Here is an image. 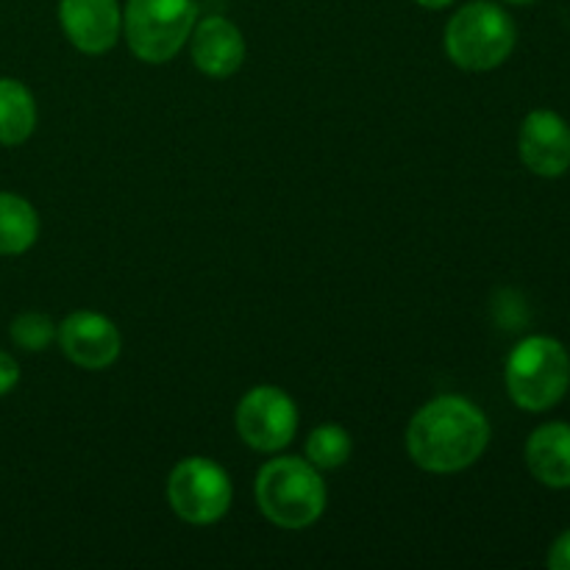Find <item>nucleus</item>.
<instances>
[{
	"mask_svg": "<svg viewBox=\"0 0 570 570\" xmlns=\"http://www.w3.org/2000/svg\"><path fill=\"white\" fill-rule=\"evenodd\" d=\"M488 443V415L462 395L429 401L406 429V451L412 462L429 473L465 471L484 454Z\"/></svg>",
	"mask_w": 570,
	"mask_h": 570,
	"instance_id": "1",
	"label": "nucleus"
},
{
	"mask_svg": "<svg viewBox=\"0 0 570 570\" xmlns=\"http://www.w3.org/2000/svg\"><path fill=\"white\" fill-rule=\"evenodd\" d=\"M59 22L81 53L98 56L115 48L122 11L117 0H59Z\"/></svg>",
	"mask_w": 570,
	"mask_h": 570,
	"instance_id": "10",
	"label": "nucleus"
},
{
	"mask_svg": "<svg viewBox=\"0 0 570 570\" xmlns=\"http://www.w3.org/2000/svg\"><path fill=\"white\" fill-rule=\"evenodd\" d=\"M529 473L551 490L570 488V423L551 421L534 429L527 443Z\"/></svg>",
	"mask_w": 570,
	"mask_h": 570,
	"instance_id": "12",
	"label": "nucleus"
},
{
	"mask_svg": "<svg viewBox=\"0 0 570 570\" xmlns=\"http://www.w3.org/2000/svg\"><path fill=\"white\" fill-rule=\"evenodd\" d=\"M510 399L527 412H546L566 399L570 387V356L566 345L546 334L521 340L507 360Z\"/></svg>",
	"mask_w": 570,
	"mask_h": 570,
	"instance_id": "4",
	"label": "nucleus"
},
{
	"mask_svg": "<svg viewBox=\"0 0 570 570\" xmlns=\"http://www.w3.org/2000/svg\"><path fill=\"white\" fill-rule=\"evenodd\" d=\"M504 3H510V6H529V3H534V0H504Z\"/></svg>",
	"mask_w": 570,
	"mask_h": 570,
	"instance_id": "20",
	"label": "nucleus"
},
{
	"mask_svg": "<svg viewBox=\"0 0 570 570\" xmlns=\"http://www.w3.org/2000/svg\"><path fill=\"white\" fill-rule=\"evenodd\" d=\"M56 332H59L56 323L50 321L48 315H42V312H26V315H17L9 328L14 345H20L22 351H31V354L48 348V345L56 340Z\"/></svg>",
	"mask_w": 570,
	"mask_h": 570,
	"instance_id": "16",
	"label": "nucleus"
},
{
	"mask_svg": "<svg viewBox=\"0 0 570 570\" xmlns=\"http://www.w3.org/2000/svg\"><path fill=\"white\" fill-rule=\"evenodd\" d=\"M351 449H354L351 434L337 423H326V426H317L306 440V460L323 471H334L348 462Z\"/></svg>",
	"mask_w": 570,
	"mask_h": 570,
	"instance_id": "15",
	"label": "nucleus"
},
{
	"mask_svg": "<svg viewBox=\"0 0 570 570\" xmlns=\"http://www.w3.org/2000/svg\"><path fill=\"white\" fill-rule=\"evenodd\" d=\"M39 215L26 198L0 193V256H20L37 243Z\"/></svg>",
	"mask_w": 570,
	"mask_h": 570,
	"instance_id": "14",
	"label": "nucleus"
},
{
	"mask_svg": "<svg viewBox=\"0 0 570 570\" xmlns=\"http://www.w3.org/2000/svg\"><path fill=\"white\" fill-rule=\"evenodd\" d=\"M195 14V0H128L122 11L128 48L148 65H165L193 37Z\"/></svg>",
	"mask_w": 570,
	"mask_h": 570,
	"instance_id": "5",
	"label": "nucleus"
},
{
	"mask_svg": "<svg viewBox=\"0 0 570 570\" xmlns=\"http://www.w3.org/2000/svg\"><path fill=\"white\" fill-rule=\"evenodd\" d=\"M232 479L217 462L206 456H187L167 479V501L181 521L209 527L232 507Z\"/></svg>",
	"mask_w": 570,
	"mask_h": 570,
	"instance_id": "6",
	"label": "nucleus"
},
{
	"mask_svg": "<svg viewBox=\"0 0 570 570\" xmlns=\"http://www.w3.org/2000/svg\"><path fill=\"white\" fill-rule=\"evenodd\" d=\"M37 104L26 83L14 78H0V145L14 148L33 134Z\"/></svg>",
	"mask_w": 570,
	"mask_h": 570,
	"instance_id": "13",
	"label": "nucleus"
},
{
	"mask_svg": "<svg viewBox=\"0 0 570 570\" xmlns=\"http://www.w3.org/2000/svg\"><path fill=\"white\" fill-rule=\"evenodd\" d=\"M20 382V365L11 354L0 351V395H9Z\"/></svg>",
	"mask_w": 570,
	"mask_h": 570,
	"instance_id": "17",
	"label": "nucleus"
},
{
	"mask_svg": "<svg viewBox=\"0 0 570 570\" xmlns=\"http://www.w3.org/2000/svg\"><path fill=\"white\" fill-rule=\"evenodd\" d=\"M256 504L282 529H306L326 510V484L309 460L278 456L256 473Z\"/></svg>",
	"mask_w": 570,
	"mask_h": 570,
	"instance_id": "2",
	"label": "nucleus"
},
{
	"mask_svg": "<svg viewBox=\"0 0 570 570\" xmlns=\"http://www.w3.org/2000/svg\"><path fill=\"white\" fill-rule=\"evenodd\" d=\"M518 42L515 20L490 0H471L445 26V50L462 70H495L512 56Z\"/></svg>",
	"mask_w": 570,
	"mask_h": 570,
	"instance_id": "3",
	"label": "nucleus"
},
{
	"mask_svg": "<svg viewBox=\"0 0 570 570\" xmlns=\"http://www.w3.org/2000/svg\"><path fill=\"white\" fill-rule=\"evenodd\" d=\"M417 6H423V9H432V11H440V9H449L454 0H415Z\"/></svg>",
	"mask_w": 570,
	"mask_h": 570,
	"instance_id": "19",
	"label": "nucleus"
},
{
	"mask_svg": "<svg viewBox=\"0 0 570 570\" xmlns=\"http://www.w3.org/2000/svg\"><path fill=\"white\" fill-rule=\"evenodd\" d=\"M193 61L212 78H228L243 67V31L226 17H206L193 28Z\"/></svg>",
	"mask_w": 570,
	"mask_h": 570,
	"instance_id": "11",
	"label": "nucleus"
},
{
	"mask_svg": "<svg viewBox=\"0 0 570 570\" xmlns=\"http://www.w3.org/2000/svg\"><path fill=\"white\" fill-rule=\"evenodd\" d=\"M295 429H298V410L293 399L282 387H262L248 390L237 406V432L250 449L282 451L284 445L293 443Z\"/></svg>",
	"mask_w": 570,
	"mask_h": 570,
	"instance_id": "7",
	"label": "nucleus"
},
{
	"mask_svg": "<svg viewBox=\"0 0 570 570\" xmlns=\"http://www.w3.org/2000/svg\"><path fill=\"white\" fill-rule=\"evenodd\" d=\"M67 360L83 371H104L120 356V332L115 323L98 312H72L56 332Z\"/></svg>",
	"mask_w": 570,
	"mask_h": 570,
	"instance_id": "9",
	"label": "nucleus"
},
{
	"mask_svg": "<svg viewBox=\"0 0 570 570\" xmlns=\"http://www.w3.org/2000/svg\"><path fill=\"white\" fill-rule=\"evenodd\" d=\"M521 161L540 178H560L570 170V126L551 109L529 111L518 134Z\"/></svg>",
	"mask_w": 570,
	"mask_h": 570,
	"instance_id": "8",
	"label": "nucleus"
},
{
	"mask_svg": "<svg viewBox=\"0 0 570 570\" xmlns=\"http://www.w3.org/2000/svg\"><path fill=\"white\" fill-rule=\"evenodd\" d=\"M546 562H549L551 570H570V529L551 543Z\"/></svg>",
	"mask_w": 570,
	"mask_h": 570,
	"instance_id": "18",
	"label": "nucleus"
}]
</instances>
